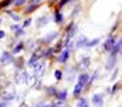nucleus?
<instances>
[{
    "label": "nucleus",
    "instance_id": "a211bd4d",
    "mask_svg": "<svg viewBox=\"0 0 122 107\" xmlns=\"http://www.w3.org/2000/svg\"><path fill=\"white\" fill-rule=\"evenodd\" d=\"M17 80H19L20 83H23V81L26 83V81H27V73H26L24 70L19 71V74H17Z\"/></svg>",
    "mask_w": 122,
    "mask_h": 107
},
{
    "label": "nucleus",
    "instance_id": "b1692460",
    "mask_svg": "<svg viewBox=\"0 0 122 107\" xmlns=\"http://www.w3.org/2000/svg\"><path fill=\"white\" fill-rule=\"evenodd\" d=\"M70 1H72V0H60V1H58V4H57V9L64 7V6H65V4H68Z\"/></svg>",
    "mask_w": 122,
    "mask_h": 107
},
{
    "label": "nucleus",
    "instance_id": "9b49d317",
    "mask_svg": "<svg viewBox=\"0 0 122 107\" xmlns=\"http://www.w3.org/2000/svg\"><path fill=\"white\" fill-rule=\"evenodd\" d=\"M99 43H101V39H99V37H97V39H92V40H88V43H87L85 49H92V47L98 46Z\"/></svg>",
    "mask_w": 122,
    "mask_h": 107
},
{
    "label": "nucleus",
    "instance_id": "72a5a7b5",
    "mask_svg": "<svg viewBox=\"0 0 122 107\" xmlns=\"http://www.w3.org/2000/svg\"><path fill=\"white\" fill-rule=\"evenodd\" d=\"M4 36H6V33H4V32H0V39H3Z\"/></svg>",
    "mask_w": 122,
    "mask_h": 107
},
{
    "label": "nucleus",
    "instance_id": "f257e3e1",
    "mask_svg": "<svg viewBox=\"0 0 122 107\" xmlns=\"http://www.w3.org/2000/svg\"><path fill=\"white\" fill-rule=\"evenodd\" d=\"M117 37L114 34H108V37L105 39V41L101 44V49H102V51H105V53H111V50L114 49V46L117 44Z\"/></svg>",
    "mask_w": 122,
    "mask_h": 107
},
{
    "label": "nucleus",
    "instance_id": "7ed1b4c3",
    "mask_svg": "<svg viewBox=\"0 0 122 107\" xmlns=\"http://www.w3.org/2000/svg\"><path fill=\"white\" fill-rule=\"evenodd\" d=\"M91 101L95 107H102L104 106V101H105V94L104 93H95V94H92Z\"/></svg>",
    "mask_w": 122,
    "mask_h": 107
},
{
    "label": "nucleus",
    "instance_id": "393cba45",
    "mask_svg": "<svg viewBox=\"0 0 122 107\" xmlns=\"http://www.w3.org/2000/svg\"><path fill=\"white\" fill-rule=\"evenodd\" d=\"M11 3H14V0H4V1L0 3V9H1V7H7V6L11 4Z\"/></svg>",
    "mask_w": 122,
    "mask_h": 107
},
{
    "label": "nucleus",
    "instance_id": "cd10ccee",
    "mask_svg": "<svg viewBox=\"0 0 122 107\" xmlns=\"http://www.w3.org/2000/svg\"><path fill=\"white\" fill-rule=\"evenodd\" d=\"M118 77V69L112 70V76H111V81H115V79Z\"/></svg>",
    "mask_w": 122,
    "mask_h": 107
},
{
    "label": "nucleus",
    "instance_id": "4be33fe9",
    "mask_svg": "<svg viewBox=\"0 0 122 107\" xmlns=\"http://www.w3.org/2000/svg\"><path fill=\"white\" fill-rule=\"evenodd\" d=\"M6 13H7V16H10L13 20H16V22L20 20V16H19V14H16V13H13V11H10V10H6Z\"/></svg>",
    "mask_w": 122,
    "mask_h": 107
},
{
    "label": "nucleus",
    "instance_id": "1a4fd4ad",
    "mask_svg": "<svg viewBox=\"0 0 122 107\" xmlns=\"http://www.w3.org/2000/svg\"><path fill=\"white\" fill-rule=\"evenodd\" d=\"M57 37H58V32H51L48 36H44V37L41 39V41H44V43L48 44V43H51L53 40H56Z\"/></svg>",
    "mask_w": 122,
    "mask_h": 107
},
{
    "label": "nucleus",
    "instance_id": "423d86ee",
    "mask_svg": "<svg viewBox=\"0 0 122 107\" xmlns=\"http://www.w3.org/2000/svg\"><path fill=\"white\" fill-rule=\"evenodd\" d=\"M87 43H88V37L85 34H81V36H78V39L74 43V46H75V49H85Z\"/></svg>",
    "mask_w": 122,
    "mask_h": 107
},
{
    "label": "nucleus",
    "instance_id": "c9c22d12",
    "mask_svg": "<svg viewBox=\"0 0 122 107\" xmlns=\"http://www.w3.org/2000/svg\"><path fill=\"white\" fill-rule=\"evenodd\" d=\"M0 23H1V19H0Z\"/></svg>",
    "mask_w": 122,
    "mask_h": 107
},
{
    "label": "nucleus",
    "instance_id": "c85d7f7f",
    "mask_svg": "<svg viewBox=\"0 0 122 107\" xmlns=\"http://www.w3.org/2000/svg\"><path fill=\"white\" fill-rule=\"evenodd\" d=\"M30 23H31V19H27V20H24V23L21 24V27L24 29V27H27V26H30Z\"/></svg>",
    "mask_w": 122,
    "mask_h": 107
},
{
    "label": "nucleus",
    "instance_id": "bb28decb",
    "mask_svg": "<svg viewBox=\"0 0 122 107\" xmlns=\"http://www.w3.org/2000/svg\"><path fill=\"white\" fill-rule=\"evenodd\" d=\"M26 4V0H14V6L16 7H21Z\"/></svg>",
    "mask_w": 122,
    "mask_h": 107
},
{
    "label": "nucleus",
    "instance_id": "f03ea898",
    "mask_svg": "<svg viewBox=\"0 0 122 107\" xmlns=\"http://www.w3.org/2000/svg\"><path fill=\"white\" fill-rule=\"evenodd\" d=\"M117 62H118V56L109 53V57H108V60L105 63V69L108 71H112L114 69H117Z\"/></svg>",
    "mask_w": 122,
    "mask_h": 107
},
{
    "label": "nucleus",
    "instance_id": "a878e982",
    "mask_svg": "<svg viewBox=\"0 0 122 107\" xmlns=\"http://www.w3.org/2000/svg\"><path fill=\"white\" fill-rule=\"evenodd\" d=\"M54 77L60 81L61 79H62V71H61V70H56V71H54Z\"/></svg>",
    "mask_w": 122,
    "mask_h": 107
},
{
    "label": "nucleus",
    "instance_id": "2eb2a0df",
    "mask_svg": "<svg viewBox=\"0 0 122 107\" xmlns=\"http://www.w3.org/2000/svg\"><path fill=\"white\" fill-rule=\"evenodd\" d=\"M90 63H91V59H90L88 56H82V57H81V66H82L84 69H88V67H90Z\"/></svg>",
    "mask_w": 122,
    "mask_h": 107
},
{
    "label": "nucleus",
    "instance_id": "f3484780",
    "mask_svg": "<svg viewBox=\"0 0 122 107\" xmlns=\"http://www.w3.org/2000/svg\"><path fill=\"white\" fill-rule=\"evenodd\" d=\"M57 100H61V101H65L67 100V97H68V93H67V90H61L57 93Z\"/></svg>",
    "mask_w": 122,
    "mask_h": 107
},
{
    "label": "nucleus",
    "instance_id": "6ab92c4d",
    "mask_svg": "<svg viewBox=\"0 0 122 107\" xmlns=\"http://www.w3.org/2000/svg\"><path fill=\"white\" fill-rule=\"evenodd\" d=\"M37 23H38V24H37L38 27H43V26H46V24L48 23V17H47V16H43V17H40V19L37 20Z\"/></svg>",
    "mask_w": 122,
    "mask_h": 107
},
{
    "label": "nucleus",
    "instance_id": "f8f14e48",
    "mask_svg": "<svg viewBox=\"0 0 122 107\" xmlns=\"http://www.w3.org/2000/svg\"><path fill=\"white\" fill-rule=\"evenodd\" d=\"M38 6H40V4H36V3H30V4H29V6H27L26 9H24V13H26V14H30V13L36 11V10L38 9Z\"/></svg>",
    "mask_w": 122,
    "mask_h": 107
},
{
    "label": "nucleus",
    "instance_id": "6e6552de",
    "mask_svg": "<svg viewBox=\"0 0 122 107\" xmlns=\"http://www.w3.org/2000/svg\"><path fill=\"white\" fill-rule=\"evenodd\" d=\"M54 23L58 24V26L64 23V16H62V13L60 11V9H57V10L54 11Z\"/></svg>",
    "mask_w": 122,
    "mask_h": 107
},
{
    "label": "nucleus",
    "instance_id": "5701e85b",
    "mask_svg": "<svg viewBox=\"0 0 122 107\" xmlns=\"http://www.w3.org/2000/svg\"><path fill=\"white\" fill-rule=\"evenodd\" d=\"M57 93H58V90L56 87H47V94L48 96H57Z\"/></svg>",
    "mask_w": 122,
    "mask_h": 107
},
{
    "label": "nucleus",
    "instance_id": "4468645a",
    "mask_svg": "<svg viewBox=\"0 0 122 107\" xmlns=\"http://www.w3.org/2000/svg\"><path fill=\"white\" fill-rule=\"evenodd\" d=\"M11 56H13V53H7V51L3 53V54H1V59H0L1 63H9V62H11V60H13Z\"/></svg>",
    "mask_w": 122,
    "mask_h": 107
},
{
    "label": "nucleus",
    "instance_id": "aec40b11",
    "mask_svg": "<svg viewBox=\"0 0 122 107\" xmlns=\"http://www.w3.org/2000/svg\"><path fill=\"white\" fill-rule=\"evenodd\" d=\"M53 53H54V49H51V47H50V49L44 50V53L41 54V57H43V59H50V57L53 56Z\"/></svg>",
    "mask_w": 122,
    "mask_h": 107
},
{
    "label": "nucleus",
    "instance_id": "7c9ffc66",
    "mask_svg": "<svg viewBox=\"0 0 122 107\" xmlns=\"http://www.w3.org/2000/svg\"><path fill=\"white\" fill-rule=\"evenodd\" d=\"M44 107H60V106H58L57 103H56V104H46V103H44Z\"/></svg>",
    "mask_w": 122,
    "mask_h": 107
},
{
    "label": "nucleus",
    "instance_id": "2f4dec72",
    "mask_svg": "<svg viewBox=\"0 0 122 107\" xmlns=\"http://www.w3.org/2000/svg\"><path fill=\"white\" fill-rule=\"evenodd\" d=\"M19 29H20V26H17V24H13V26H11V30H14V32L19 30Z\"/></svg>",
    "mask_w": 122,
    "mask_h": 107
},
{
    "label": "nucleus",
    "instance_id": "412c9836",
    "mask_svg": "<svg viewBox=\"0 0 122 107\" xmlns=\"http://www.w3.org/2000/svg\"><path fill=\"white\" fill-rule=\"evenodd\" d=\"M23 49H24V43H19V44L13 49V51H11V53H13V54H17V53H20Z\"/></svg>",
    "mask_w": 122,
    "mask_h": 107
},
{
    "label": "nucleus",
    "instance_id": "473e14b6",
    "mask_svg": "<svg viewBox=\"0 0 122 107\" xmlns=\"http://www.w3.org/2000/svg\"><path fill=\"white\" fill-rule=\"evenodd\" d=\"M44 0H31V3H36V4H40V3H43Z\"/></svg>",
    "mask_w": 122,
    "mask_h": 107
},
{
    "label": "nucleus",
    "instance_id": "0eeeda50",
    "mask_svg": "<svg viewBox=\"0 0 122 107\" xmlns=\"http://www.w3.org/2000/svg\"><path fill=\"white\" fill-rule=\"evenodd\" d=\"M84 89H85V84H82V83H80V81H77V84H75V87H74V91H72V94H74V97H80L81 96V93L84 91Z\"/></svg>",
    "mask_w": 122,
    "mask_h": 107
},
{
    "label": "nucleus",
    "instance_id": "39448f33",
    "mask_svg": "<svg viewBox=\"0 0 122 107\" xmlns=\"http://www.w3.org/2000/svg\"><path fill=\"white\" fill-rule=\"evenodd\" d=\"M44 67H46V63H44V60H41V62H38L37 64H34L33 66V71H34V76L36 77H40L43 73H44Z\"/></svg>",
    "mask_w": 122,
    "mask_h": 107
},
{
    "label": "nucleus",
    "instance_id": "f704fd0d",
    "mask_svg": "<svg viewBox=\"0 0 122 107\" xmlns=\"http://www.w3.org/2000/svg\"><path fill=\"white\" fill-rule=\"evenodd\" d=\"M7 106V103H0V107H6Z\"/></svg>",
    "mask_w": 122,
    "mask_h": 107
},
{
    "label": "nucleus",
    "instance_id": "dca6fc26",
    "mask_svg": "<svg viewBox=\"0 0 122 107\" xmlns=\"http://www.w3.org/2000/svg\"><path fill=\"white\" fill-rule=\"evenodd\" d=\"M119 89H121V83H119V81H117V83H115V84L109 89V94H111V96L117 94V93L119 91Z\"/></svg>",
    "mask_w": 122,
    "mask_h": 107
},
{
    "label": "nucleus",
    "instance_id": "9d476101",
    "mask_svg": "<svg viewBox=\"0 0 122 107\" xmlns=\"http://www.w3.org/2000/svg\"><path fill=\"white\" fill-rule=\"evenodd\" d=\"M40 57H41V54H40V53H34V54L31 56V59L29 60V66L33 67L34 64H37V63L40 62Z\"/></svg>",
    "mask_w": 122,
    "mask_h": 107
},
{
    "label": "nucleus",
    "instance_id": "20e7f679",
    "mask_svg": "<svg viewBox=\"0 0 122 107\" xmlns=\"http://www.w3.org/2000/svg\"><path fill=\"white\" fill-rule=\"evenodd\" d=\"M70 54H71V50H70V49H64L62 51H60V54H58V57H57V62L61 63V64L67 63L68 59H70Z\"/></svg>",
    "mask_w": 122,
    "mask_h": 107
},
{
    "label": "nucleus",
    "instance_id": "ddd939ff",
    "mask_svg": "<svg viewBox=\"0 0 122 107\" xmlns=\"http://www.w3.org/2000/svg\"><path fill=\"white\" fill-rule=\"evenodd\" d=\"M75 107H90V103H88V100H87V99L81 97V99H78V100H77Z\"/></svg>",
    "mask_w": 122,
    "mask_h": 107
},
{
    "label": "nucleus",
    "instance_id": "c756f323",
    "mask_svg": "<svg viewBox=\"0 0 122 107\" xmlns=\"http://www.w3.org/2000/svg\"><path fill=\"white\" fill-rule=\"evenodd\" d=\"M24 34V29L23 27H20L19 30H16V36H23Z\"/></svg>",
    "mask_w": 122,
    "mask_h": 107
}]
</instances>
